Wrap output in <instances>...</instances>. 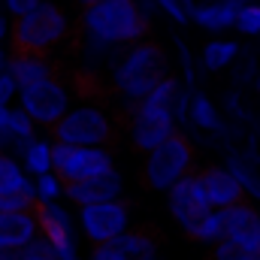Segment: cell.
Wrapping results in <instances>:
<instances>
[{"mask_svg": "<svg viewBox=\"0 0 260 260\" xmlns=\"http://www.w3.org/2000/svg\"><path fill=\"white\" fill-rule=\"evenodd\" d=\"M224 218H227V236L236 239L251 254H260V215H257V209L242 200V203L224 209Z\"/></svg>", "mask_w": 260, "mask_h": 260, "instance_id": "5bb4252c", "label": "cell"}, {"mask_svg": "<svg viewBox=\"0 0 260 260\" xmlns=\"http://www.w3.org/2000/svg\"><path fill=\"white\" fill-rule=\"evenodd\" d=\"M227 170L239 179V185L245 188V194H251L254 200H260V173H257V167H254L248 157H242V154H230V157H227Z\"/></svg>", "mask_w": 260, "mask_h": 260, "instance_id": "d4e9b609", "label": "cell"}, {"mask_svg": "<svg viewBox=\"0 0 260 260\" xmlns=\"http://www.w3.org/2000/svg\"><path fill=\"white\" fill-rule=\"evenodd\" d=\"M176 115L173 112H164V109H151L145 103H136L124 115V133H127V142L136 151H151L157 148L160 142H167L173 133H176Z\"/></svg>", "mask_w": 260, "mask_h": 260, "instance_id": "9c48e42d", "label": "cell"}, {"mask_svg": "<svg viewBox=\"0 0 260 260\" xmlns=\"http://www.w3.org/2000/svg\"><path fill=\"white\" fill-rule=\"evenodd\" d=\"M251 260H260V254H254V257H251Z\"/></svg>", "mask_w": 260, "mask_h": 260, "instance_id": "ab89813d", "label": "cell"}, {"mask_svg": "<svg viewBox=\"0 0 260 260\" xmlns=\"http://www.w3.org/2000/svg\"><path fill=\"white\" fill-rule=\"evenodd\" d=\"M55 142H70V145H106L112 148L121 124L115 121V115L97 103V100H85V103H73L70 112L49 130Z\"/></svg>", "mask_w": 260, "mask_h": 260, "instance_id": "277c9868", "label": "cell"}, {"mask_svg": "<svg viewBox=\"0 0 260 260\" xmlns=\"http://www.w3.org/2000/svg\"><path fill=\"white\" fill-rule=\"evenodd\" d=\"M188 118H191L194 127L206 130V133H218V130L224 127V124H221V115H218V109H215V103H212L206 94H194V97L188 100Z\"/></svg>", "mask_w": 260, "mask_h": 260, "instance_id": "7402d4cb", "label": "cell"}, {"mask_svg": "<svg viewBox=\"0 0 260 260\" xmlns=\"http://www.w3.org/2000/svg\"><path fill=\"white\" fill-rule=\"evenodd\" d=\"M73 88L70 82L61 79V76H52L40 85H30V88H21L18 94V106L37 121V127L52 130L73 106Z\"/></svg>", "mask_w": 260, "mask_h": 260, "instance_id": "8992f818", "label": "cell"}, {"mask_svg": "<svg viewBox=\"0 0 260 260\" xmlns=\"http://www.w3.org/2000/svg\"><path fill=\"white\" fill-rule=\"evenodd\" d=\"M236 55H239V43H233V40H212V43L203 46V67L209 73H218V70L233 64Z\"/></svg>", "mask_w": 260, "mask_h": 260, "instance_id": "603a6c76", "label": "cell"}, {"mask_svg": "<svg viewBox=\"0 0 260 260\" xmlns=\"http://www.w3.org/2000/svg\"><path fill=\"white\" fill-rule=\"evenodd\" d=\"M124 191V179L118 170H109V173H100V176H91V179H82V182H73L64 185V197L73 206H91V203H106V200H118Z\"/></svg>", "mask_w": 260, "mask_h": 260, "instance_id": "7c38bea8", "label": "cell"}, {"mask_svg": "<svg viewBox=\"0 0 260 260\" xmlns=\"http://www.w3.org/2000/svg\"><path fill=\"white\" fill-rule=\"evenodd\" d=\"M73 3H76L79 9H85V6H91V3H97V0H73Z\"/></svg>", "mask_w": 260, "mask_h": 260, "instance_id": "d590c367", "label": "cell"}, {"mask_svg": "<svg viewBox=\"0 0 260 260\" xmlns=\"http://www.w3.org/2000/svg\"><path fill=\"white\" fill-rule=\"evenodd\" d=\"M142 260H160V254H148V257H142Z\"/></svg>", "mask_w": 260, "mask_h": 260, "instance_id": "74e56055", "label": "cell"}, {"mask_svg": "<svg viewBox=\"0 0 260 260\" xmlns=\"http://www.w3.org/2000/svg\"><path fill=\"white\" fill-rule=\"evenodd\" d=\"M0 191H21V194L37 197L34 179H30V176L24 173V167H21L12 154H6V151H0Z\"/></svg>", "mask_w": 260, "mask_h": 260, "instance_id": "ffe728a7", "label": "cell"}, {"mask_svg": "<svg viewBox=\"0 0 260 260\" xmlns=\"http://www.w3.org/2000/svg\"><path fill=\"white\" fill-rule=\"evenodd\" d=\"M43 0H3V6H6V12L12 15V18H18V15H24V12H30L34 6H40Z\"/></svg>", "mask_w": 260, "mask_h": 260, "instance_id": "d6a6232c", "label": "cell"}, {"mask_svg": "<svg viewBox=\"0 0 260 260\" xmlns=\"http://www.w3.org/2000/svg\"><path fill=\"white\" fill-rule=\"evenodd\" d=\"M88 260H130V257L115 245V242H103V245H94V248H91Z\"/></svg>", "mask_w": 260, "mask_h": 260, "instance_id": "1f68e13d", "label": "cell"}, {"mask_svg": "<svg viewBox=\"0 0 260 260\" xmlns=\"http://www.w3.org/2000/svg\"><path fill=\"white\" fill-rule=\"evenodd\" d=\"M188 236H191L194 242H203V245H215V242L227 239V218H224V209H212Z\"/></svg>", "mask_w": 260, "mask_h": 260, "instance_id": "cb8c5ba5", "label": "cell"}, {"mask_svg": "<svg viewBox=\"0 0 260 260\" xmlns=\"http://www.w3.org/2000/svg\"><path fill=\"white\" fill-rule=\"evenodd\" d=\"M73 37H76V18L58 0H43L30 12L12 18V27H9V43L18 52L52 55Z\"/></svg>", "mask_w": 260, "mask_h": 260, "instance_id": "3957f363", "label": "cell"}, {"mask_svg": "<svg viewBox=\"0 0 260 260\" xmlns=\"http://www.w3.org/2000/svg\"><path fill=\"white\" fill-rule=\"evenodd\" d=\"M0 260H21V248H9V245H0Z\"/></svg>", "mask_w": 260, "mask_h": 260, "instance_id": "836d02e7", "label": "cell"}, {"mask_svg": "<svg viewBox=\"0 0 260 260\" xmlns=\"http://www.w3.org/2000/svg\"><path fill=\"white\" fill-rule=\"evenodd\" d=\"M34 191H37V203H58L64 197V179L52 170V173L34 179Z\"/></svg>", "mask_w": 260, "mask_h": 260, "instance_id": "484cf974", "label": "cell"}, {"mask_svg": "<svg viewBox=\"0 0 260 260\" xmlns=\"http://www.w3.org/2000/svg\"><path fill=\"white\" fill-rule=\"evenodd\" d=\"M6 70L15 76L18 88H30V85H40V82L58 76V67H55V61H52V55L18 52V49H12V55H9V67H6Z\"/></svg>", "mask_w": 260, "mask_h": 260, "instance_id": "2e32d148", "label": "cell"}, {"mask_svg": "<svg viewBox=\"0 0 260 260\" xmlns=\"http://www.w3.org/2000/svg\"><path fill=\"white\" fill-rule=\"evenodd\" d=\"M242 0H206L197 3L191 9V21H197L203 30H227L236 24V12H239Z\"/></svg>", "mask_w": 260, "mask_h": 260, "instance_id": "e0dca14e", "label": "cell"}, {"mask_svg": "<svg viewBox=\"0 0 260 260\" xmlns=\"http://www.w3.org/2000/svg\"><path fill=\"white\" fill-rule=\"evenodd\" d=\"M37 215H40V236L49 239L58 260H82L76 230H73V215L61 203H37Z\"/></svg>", "mask_w": 260, "mask_h": 260, "instance_id": "8fae6325", "label": "cell"}, {"mask_svg": "<svg viewBox=\"0 0 260 260\" xmlns=\"http://www.w3.org/2000/svg\"><path fill=\"white\" fill-rule=\"evenodd\" d=\"M37 236H40V215H37V209L0 212V245L24 251Z\"/></svg>", "mask_w": 260, "mask_h": 260, "instance_id": "9a60e30c", "label": "cell"}, {"mask_svg": "<svg viewBox=\"0 0 260 260\" xmlns=\"http://www.w3.org/2000/svg\"><path fill=\"white\" fill-rule=\"evenodd\" d=\"M182 3H185V9H188V12H191V9H194V6H197L194 0H182Z\"/></svg>", "mask_w": 260, "mask_h": 260, "instance_id": "8d00e7d4", "label": "cell"}, {"mask_svg": "<svg viewBox=\"0 0 260 260\" xmlns=\"http://www.w3.org/2000/svg\"><path fill=\"white\" fill-rule=\"evenodd\" d=\"M9 55H12V52H6V46L0 43V70H6V67H9Z\"/></svg>", "mask_w": 260, "mask_h": 260, "instance_id": "e575fe53", "label": "cell"}, {"mask_svg": "<svg viewBox=\"0 0 260 260\" xmlns=\"http://www.w3.org/2000/svg\"><path fill=\"white\" fill-rule=\"evenodd\" d=\"M52 167L64 179V185L100 176L115 170V154L106 145H70V142H55L52 145Z\"/></svg>", "mask_w": 260, "mask_h": 260, "instance_id": "52a82bcc", "label": "cell"}, {"mask_svg": "<svg viewBox=\"0 0 260 260\" xmlns=\"http://www.w3.org/2000/svg\"><path fill=\"white\" fill-rule=\"evenodd\" d=\"M167 206H170V215L176 218V224L185 233H191L197 224L212 212V203H209L206 188L200 182V173H188L185 179H179L167 191Z\"/></svg>", "mask_w": 260, "mask_h": 260, "instance_id": "30bf717a", "label": "cell"}, {"mask_svg": "<svg viewBox=\"0 0 260 260\" xmlns=\"http://www.w3.org/2000/svg\"><path fill=\"white\" fill-rule=\"evenodd\" d=\"M194 142L176 130L167 142H160L157 148H151L145 154V164H142V185L148 191H170L179 179H185L188 173H194Z\"/></svg>", "mask_w": 260, "mask_h": 260, "instance_id": "5b68a950", "label": "cell"}, {"mask_svg": "<svg viewBox=\"0 0 260 260\" xmlns=\"http://www.w3.org/2000/svg\"><path fill=\"white\" fill-rule=\"evenodd\" d=\"M254 254L248 251V248H242L236 239H221V242H215L212 245V254H209V260H251Z\"/></svg>", "mask_w": 260, "mask_h": 260, "instance_id": "83f0119b", "label": "cell"}, {"mask_svg": "<svg viewBox=\"0 0 260 260\" xmlns=\"http://www.w3.org/2000/svg\"><path fill=\"white\" fill-rule=\"evenodd\" d=\"M200 182L206 188V197H209L212 209H230V206L245 200V188L239 185V179L227 167H203Z\"/></svg>", "mask_w": 260, "mask_h": 260, "instance_id": "4fadbf2b", "label": "cell"}, {"mask_svg": "<svg viewBox=\"0 0 260 260\" xmlns=\"http://www.w3.org/2000/svg\"><path fill=\"white\" fill-rule=\"evenodd\" d=\"M115 245L127 254L130 260H142L148 257V254H157V236L151 233V230H124L118 239H115Z\"/></svg>", "mask_w": 260, "mask_h": 260, "instance_id": "44dd1931", "label": "cell"}, {"mask_svg": "<svg viewBox=\"0 0 260 260\" xmlns=\"http://www.w3.org/2000/svg\"><path fill=\"white\" fill-rule=\"evenodd\" d=\"M21 260H58V254H55V248L49 245L46 236H37V239L21 251Z\"/></svg>", "mask_w": 260, "mask_h": 260, "instance_id": "f546056e", "label": "cell"}, {"mask_svg": "<svg viewBox=\"0 0 260 260\" xmlns=\"http://www.w3.org/2000/svg\"><path fill=\"white\" fill-rule=\"evenodd\" d=\"M52 145H55V139H46V136H34L30 142H24V148H21V167H24V173L30 179L46 176V173L55 170L52 167Z\"/></svg>", "mask_w": 260, "mask_h": 260, "instance_id": "d6986e66", "label": "cell"}, {"mask_svg": "<svg viewBox=\"0 0 260 260\" xmlns=\"http://www.w3.org/2000/svg\"><path fill=\"white\" fill-rule=\"evenodd\" d=\"M151 21L139 0H97L85 6L76 18L79 55L88 58V67H109L112 55L130 43L145 40Z\"/></svg>", "mask_w": 260, "mask_h": 260, "instance_id": "6da1fadb", "label": "cell"}, {"mask_svg": "<svg viewBox=\"0 0 260 260\" xmlns=\"http://www.w3.org/2000/svg\"><path fill=\"white\" fill-rule=\"evenodd\" d=\"M79 227H82V233L91 245L115 242L124 230H130V206L121 197L106 200V203L82 206L79 209Z\"/></svg>", "mask_w": 260, "mask_h": 260, "instance_id": "ba28073f", "label": "cell"}, {"mask_svg": "<svg viewBox=\"0 0 260 260\" xmlns=\"http://www.w3.org/2000/svg\"><path fill=\"white\" fill-rule=\"evenodd\" d=\"M257 94H260V76H257Z\"/></svg>", "mask_w": 260, "mask_h": 260, "instance_id": "f35d334b", "label": "cell"}, {"mask_svg": "<svg viewBox=\"0 0 260 260\" xmlns=\"http://www.w3.org/2000/svg\"><path fill=\"white\" fill-rule=\"evenodd\" d=\"M106 70H109V88L121 103V115H127L167 76H173L167 49L151 37L118 49Z\"/></svg>", "mask_w": 260, "mask_h": 260, "instance_id": "7a4b0ae2", "label": "cell"}, {"mask_svg": "<svg viewBox=\"0 0 260 260\" xmlns=\"http://www.w3.org/2000/svg\"><path fill=\"white\" fill-rule=\"evenodd\" d=\"M0 151H3V145H0Z\"/></svg>", "mask_w": 260, "mask_h": 260, "instance_id": "60d3db41", "label": "cell"}, {"mask_svg": "<svg viewBox=\"0 0 260 260\" xmlns=\"http://www.w3.org/2000/svg\"><path fill=\"white\" fill-rule=\"evenodd\" d=\"M18 94H21V88H18L15 76L9 70H0V106H12L18 100Z\"/></svg>", "mask_w": 260, "mask_h": 260, "instance_id": "4dcf8cb0", "label": "cell"}, {"mask_svg": "<svg viewBox=\"0 0 260 260\" xmlns=\"http://www.w3.org/2000/svg\"><path fill=\"white\" fill-rule=\"evenodd\" d=\"M239 34L245 37H257L260 34V3H242L239 12H236V24H233Z\"/></svg>", "mask_w": 260, "mask_h": 260, "instance_id": "4316f807", "label": "cell"}, {"mask_svg": "<svg viewBox=\"0 0 260 260\" xmlns=\"http://www.w3.org/2000/svg\"><path fill=\"white\" fill-rule=\"evenodd\" d=\"M151 3H154L167 18H173L176 24H188V21H191V12L185 9L182 0H151Z\"/></svg>", "mask_w": 260, "mask_h": 260, "instance_id": "f1b7e54d", "label": "cell"}, {"mask_svg": "<svg viewBox=\"0 0 260 260\" xmlns=\"http://www.w3.org/2000/svg\"><path fill=\"white\" fill-rule=\"evenodd\" d=\"M37 136V121L21 109V106H9V115H6V127L0 133V145H12V148H24V142H30Z\"/></svg>", "mask_w": 260, "mask_h": 260, "instance_id": "ac0fdd59", "label": "cell"}]
</instances>
